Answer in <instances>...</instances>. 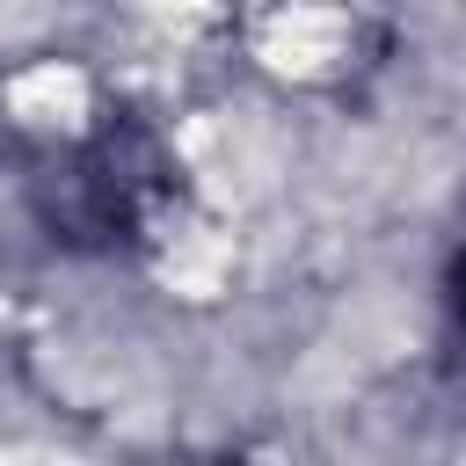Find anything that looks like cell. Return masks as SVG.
<instances>
[{
	"instance_id": "cell-1",
	"label": "cell",
	"mask_w": 466,
	"mask_h": 466,
	"mask_svg": "<svg viewBox=\"0 0 466 466\" xmlns=\"http://www.w3.org/2000/svg\"><path fill=\"white\" fill-rule=\"evenodd\" d=\"M153 175H160V160H153L146 138H131V131L87 138L66 160V175L51 182V233L58 240H80V248L131 240L153 218V189H160Z\"/></svg>"
},
{
	"instance_id": "cell-2",
	"label": "cell",
	"mask_w": 466,
	"mask_h": 466,
	"mask_svg": "<svg viewBox=\"0 0 466 466\" xmlns=\"http://www.w3.org/2000/svg\"><path fill=\"white\" fill-rule=\"evenodd\" d=\"M451 306H459V328H466V255H459V269H451Z\"/></svg>"
}]
</instances>
